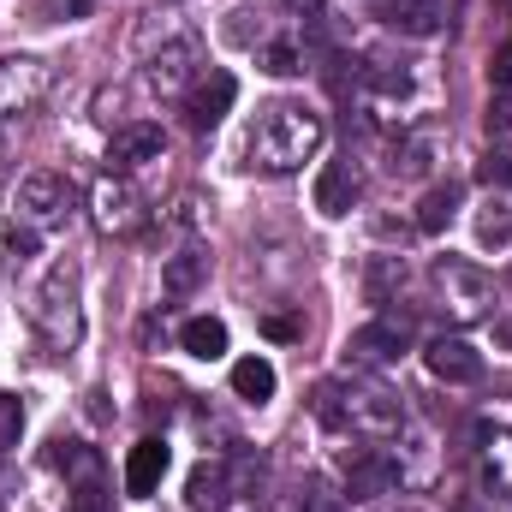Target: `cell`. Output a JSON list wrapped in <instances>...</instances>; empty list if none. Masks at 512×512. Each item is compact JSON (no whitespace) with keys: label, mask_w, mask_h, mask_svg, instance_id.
Wrapping results in <instances>:
<instances>
[{"label":"cell","mask_w":512,"mask_h":512,"mask_svg":"<svg viewBox=\"0 0 512 512\" xmlns=\"http://www.w3.org/2000/svg\"><path fill=\"white\" fill-rule=\"evenodd\" d=\"M477 245H512V197H489L477 209Z\"/></svg>","instance_id":"cell-23"},{"label":"cell","mask_w":512,"mask_h":512,"mask_svg":"<svg viewBox=\"0 0 512 512\" xmlns=\"http://www.w3.org/2000/svg\"><path fill=\"white\" fill-rule=\"evenodd\" d=\"M399 399L387 393V387H352L346 393V429H370V435H387V429H399Z\"/></svg>","instance_id":"cell-13"},{"label":"cell","mask_w":512,"mask_h":512,"mask_svg":"<svg viewBox=\"0 0 512 512\" xmlns=\"http://www.w3.org/2000/svg\"><path fill=\"white\" fill-rule=\"evenodd\" d=\"M483 477L495 495H512V429H483Z\"/></svg>","instance_id":"cell-18"},{"label":"cell","mask_w":512,"mask_h":512,"mask_svg":"<svg viewBox=\"0 0 512 512\" xmlns=\"http://www.w3.org/2000/svg\"><path fill=\"white\" fill-rule=\"evenodd\" d=\"M501 340H512V322H507V328H501Z\"/></svg>","instance_id":"cell-38"},{"label":"cell","mask_w":512,"mask_h":512,"mask_svg":"<svg viewBox=\"0 0 512 512\" xmlns=\"http://www.w3.org/2000/svg\"><path fill=\"white\" fill-rule=\"evenodd\" d=\"M364 78H370V90H382V96H411V72H405V66H370Z\"/></svg>","instance_id":"cell-31"},{"label":"cell","mask_w":512,"mask_h":512,"mask_svg":"<svg viewBox=\"0 0 512 512\" xmlns=\"http://www.w3.org/2000/svg\"><path fill=\"white\" fill-rule=\"evenodd\" d=\"M358 197H364V179H358L352 161H328V167L316 173V209H322L328 221H346V215L358 209Z\"/></svg>","instance_id":"cell-12"},{"label":"cell","mask_w":512,"mask_h":512,"mask_svg":"<svg viewBox=\"0 0 512 512\" xmlns=\"http://www.w3.org/2000/svg\"><path fill=\"white\" fill-rule=\"evenodd\" d=\"M48 465H60V471H72L78 483H96L102 477V459L84 447V441H54V453H48Z\"/></svg>","instance_id":"cell-24"},{"label":"cell","mask_w":512,"mask_h":512,"mask_svg":"<svg viewBox=\"0 0 512 512\" xmlns=\"http://www.w3.org/2000/svg\"><path fill=\"white\" fill-rule=\"evenodd\" d=\"M143 78H149V90H161V96H185V90L197 84V42H191V36H185V42H167L161 54H149Z\"/></svg>","instance_id":"cell-10"},{"label":"cell","mask_w":512,"mask_h":512,"mask_svg":"<svg viewBox=\"0 0 512 512\" xmlns=\"http://www.w3.org/2000/svg\"><path fill=\"white\" fill-rule=\"evenodd\" d=\"M483 120H489V131H501V137H507V131H512V90H501V96L489 102V114H483Z\"/></svg>","instance_id":"cell-34"},{"label":"cell","mask_w":512,"mask_h":512,"mask_svg":"<svg viewBox=\"0 0 512 512\" xmlns=\"http://www.w3.org/2000/svg\"><path fill=\"white\" fill-rule=\"evenodd\" d=\"M18 435H24V399L18 393H0V453L18 447Z\"/></svg>","instance_id":"cell-30"},{"label":"cell","mask_w":512,"mask_h":512,"mask_svg":"<svg viewBox=\"0 0 512 512\" xmlns=\"http://www.w3.org/2000/svg\"><path fill=\"white\" fill-rule=\"evenodd\" d=\"M36 245H42V233H36L30 221H24V227H18V221H6V227H0V256H6V262L36 256Z\"/></svg>","instance_id":"cell-29"},{"label":"cell","mask_w":512,"mask_h":512,"mask_svg":"<svg viewBox=\"0 0 512 512\" xmlns=\"http://www.w3.org/2000/svg\"><path fill=\"white\" fill-rule=\"evenodd\" d=\"M399 483V459L387 453V447H358L352 459H346V489L358 495V501H376Z\"/></svg>","instance_id":"cell-11"},{"label":"cell","mask_w":512,"mask_h":512,"mask_svg":"<svg viewBox=\"0 0 512 512\" xmlns=\"http://www.w3.org/2000/svg\"><path fill=\"white\" fill-rule=\"evenodd\" d=\"M292 12H310V18H322V0H286Z\"/></svg>","instance_id":"cell-37"},{"label":"cell","mask_w":512,"mask_h":512,"mask_svg":"<svg viewBox=\"0 0 512 512\" xmlns=\"http://www.w3.org/2000/svg\"><path fill=\"white\" fill-rule=\"evenodd\" d=\"M322 137H328V126H322L316 108H304V102H268V108H256L245 155H251L256 173L286 179V173H298V167L322 149Z\"/></svg>","instance_id":"cell-1"},{"label":"cell","mask_w":512,"mask_h":512,"mask_svg":"<svg viewBox=\"0 0 512 512\" xmlns=\"http://www.w3.org/2000/svg\"><path fill=\"white\" fill-rule=\"evenodd\" d=\"M429 280H435V292H441V310H447L453 322H483V316H489V304H495V280H489L477 262L441 256V262L429 268Z\"/></svg>","instance_id":"cell-2"},{"label":"cell","mask_w":512,"mask_h":512,"mask_svg":"<svg viewBox=\"0 0 512 512\" xmlns=\"http://www.w3.org/2000/svg\"><path fill=\"white\" fill-rule=\"evenodd\" d=\"M179 346H185L191 358L215 364V358L227 352V322H221V316H191V322L179 328Z\"/></svg>","instance_id":"cell-19"},{"label":"cell","mask_w":512,"mask_h":512,"mask_svg":"<svg viewBox=\"0 0 512 512\" xmlns=\"http://www.w3.org/2000/svg\"><path fill=\"white\" fill-rule=\"evenodd\" d=\"M36 328H42V340H48V346H72V340L84 334V310H78V268H72V262H60V268L42 280V292H36Z\"/></svg>","instance_id":"cell-5"},{"label":"cell","mask_w":512,"mask_h":512,"mask_svg":"<svg viewBox=\"0 0 512 512\" xmlns=\"http://www.w3.org/2000/svg\"><path fill=\"white\" fill-rule=\"evenodd\" d=\"M262 334H268V340H298L304 322H298V316H262Z\"/></svg>","instance_id":"cell-35"},{"label":"cell","mask_w":512,"mask_h":512,"mask_svg":"<svg viewBox=\"0 0 512 512\" xmlns=\"http://www.w3.org/2000/svg\"><path fill=\"white\" fill-rule=\"evenodd\" d=\"M477 179H483L489 191H512V143H495V149L477 161Z\"/></svg>","instance_id":"cell-28"},{"label":"cell","mask_w":512,"mask_h":512,"mask_svg":"<svg viewBox=\"0 0 512 512\" xmlns=\"http://www.w3.org/2000/svg\"><path fill=\"white\" fill-rule=\"evenodd\" d=\"M387 24L405 36H435L441 30V6L435 0H387Z\"/></svg>","instance_id":"cell-21"},{"label":"cell","mask_w":512,"mask_h":512,"mask_svg":"<svg viewBox=\"0 0 512 512\" xmlns=\"http://www.w3.org/2000/svg\"><path fill=\"white\" fill-rule=\"evenodd\" d=\"M298 512H340V495H334L328 483H316V477H310V483L298 489Z\"/></svg>","instance_id":"cell-32"},{"label":"cell","mask_w":512,"mask_h":512,"mask_svg":"<svg viewBox=\"0 0 512 512\" xmlns=\"http://www.w3.org/2000/svg\"><path fill=\"white\" fill-rule=\"evenodd\" d=\"M310 411H316V423H322V429H346V387L322 382L316 393H310Z\"/></svg>","instance_id":"cell-26"},{"label":"cell","mask_w":512,"mask_h":512,"mask_svg":"<svg viewBox=\"0 0 512 512\" xmlns=\"http://www.w3.org/2000/svg\"><path fill=\"white\" fill-rule=\"evenodd\" d=\"M459 185L453 179H441V185H429L423 191V203H417V233H447L453 227V215H459Z\"/></svg>","instance_id":"cell-15"},{"label":"cell","mask_w":512,"mask_h":512,"mask_svg":"<svg viewBox=\"0 0 512 512\" xmlns=\"http://www.w3.org/2000/svg\"><path fill=\"white\" fill-rule=\"evenodd\" d=\"M167 459H173V453H167V441H155V435H149V441H137V447H131V459H126V489H131V495H155V489H161V477H167Z\"/></svg>","instance_id":"cell-14"},{"label":"cell","mask_w":512,"mask_h":512,"mask_svg":"<svg viewBox=\"0 0 512 512\" xmlns=\"http://www.w3.org/2000/svg\"><path fill=\"white\" fill-rule=\"evenodd\" d=\"M352 364H370V370H382L393 358H405L411 352V322L405 316H376V322H364L358 334H352Z\"/></svg>","instance_id":"cell-7"},{"label":"cell","mask_w":512,"mask_h":512,"mask_svg":"<svg viewBox=\"0 0 512 512\" xmlns=\"http://www.w3.org/2000/svg\"><path fill=\"white\" fill-rule=\"evenodd\" d=\"M256 60H262V72H274V78H298V72H304V48H298V42H268Z\"/></svg>","instance_id":"cell-27"},{"label":"cell","mask_w":512,"mask_h":512,"mask_svg":"<svg viewBox=\"0 0 512 512\" xmlns=\"http://www.w3.org/2000/svg\"><path fill=\"white\" fill-rule=\"evenodd\" d=\"M155 155H161V126L137 120V126H120V131H114V161H120V167L155 161Z\"/></svg>","instance_id":"cell-20"},{"label":"cell","mask_w":512,"mask_h":512,"mask_svg":"<svg viewBox=\"0 0 512 512\" xmlns=\"http://www.w3.org/2000/svg\"><path fill=\"white\" fill-rule=\"evenodd\" d=\"M203 280H209V251H197V245L161 262V286H167L173 298H185V292H197Z\"/></svg>","instance_id":"cell-17"},{"label":"cell","mask_w":512,"mask_h":512,"mask_svg":"<svg viewBox=\"0 0 512 512\" xmlns=\"http://www.w3.org/2000/svg\"><path fill=\"white\" fill-rule=\"evenodd\" d=\"M72 512H108V489H102V477H96V483H78Z\"/></svg>","instance_id":"cell-33"},{"label":"cell","mask_w":512,"mask_h":512,"mask_svg":"<svg viewBox=\"0 0 512 512\" xmlns=\"http://www.w3.org/2000/svg\"><path fill=\"white\" fill-rule=\"evenodd\" d=\"M382 6H387V0H382Z\"/></svg>","instance_id":"cell-39"},{"label":"cell","mask_w":512,"mask_h":512,"mask_svg":"<svg viewBox=\"0 0 512 512\" xmlns=\"http://www.w3.org/2000/svg\"><path fill=\"white\" fill-rule=\"evenodd\" d=\"M90 215H96V227L108 239H137L149 227V197L137 191V179H126V173H102L96 191H90Z\"/></svg>","instance_id":"cell-4"},{"label":"cell","mask_w":512,"mask_h":512,"mask_svg":"<svg viewBox=\"0 0 512 512\" xmlns=\"http://www.w3.org/2000/svg\"><path fill=\"white\" fill-rule=\"evenodd\" d=\"M54 90V66L36 54H6L0 60V131L30 120L42 108V96Z\"/></svg>","instance_id":"cell-3"},{"label":"cell","mask_w":512,"mask_h":512,"mask_svg":"<svg viewBox=\"0 0 512 512\" xmlns=\"http://www.w3.org/2000/svg\"><path fill=\"white\" fill-rule=\"evenodd\" d=\"M489 78H495V90H512V42H501V48H495Z\"/></svg>","instance_id":"cell-36"},{"label":"cell","mask_w":512,"mask_h":512,"mask_svg":"<svg viewBox=\"0 0 512 512\" xmlns=\"http://www.w3.org/2000/svg\"><path fill=\"white\" fill-rule=\"evenodd\" d=\"M227 471H233V465H221V459L209 465V459H203V465L191 471V483H185V501L197 512H221L227 507Z\"/></svg>","instance_id":"cell-16"},{"label":"cell","mask_w":512,"mask_h":512,"mask_svg":"<svg viewBox=\"0 0 512 512\" xmlns=\"http://www.w3.org/2000/svg\"><path fill=\"white\" fill-rule=\"evenodd\" d=\"M233 102H239V78L233 72H197V84L185 90V120L191 131H215L227 114H233Z\"/></svg>","instance_id":"cell-6"},{"label":"cell","mask_w":512,"mask_h":512,"mask_svg":"<svg viewBox=\"0 0 512 512\" xmlns=\"http://www.w3.org/2000/svg\"><path fill=\"white\" fill-rule=\"evenodd\" d=\"M399 280H405V262H399V256H370V268H364V298H370V304H387Z\"/></svg>","instance_id":"cell-25"},{"label":"cell","mask_w":512,"mask_h":512,"mask_svg":"<svg viewBox=\"0 0 512 512\" xmlns=\"http://www.w3.org/2000/svg\"><path fill=\"white\" fill-rule=\"evenodd\" d=\"M233 393H239L245 405H268V399H274V364H268V358H239V364H233Z\"/></svg>","instance_id":"cell-22"},{"label":"cell","mask_w":512,"mask_h":512,"mask_svg":"<svg viewBox=\"0 0 512 512\" xmlns=\"http://www.w3.org/2000/svg\"><path fill=\"white\" fill-rule=\"evenodd\" d=\"M423 364H429L435 382H447V387L483 382V352H477L465 334H441V340H429V346H423Z\"/></svg>","instance_id":"cell-8"},{"label":"cell","mask_w":512,"mask_h":512,"mask_svg":"<svg viewBox=\"0 0 512 512\" xmlns=\"http://www.w3.org/2000/svg\"><path fill=\"white\" fill-rule=\"evenodd\" d=\"M66 209H72V185H66L60 173H30V179L18 185V215H24L36 233H42V227H60Z\"/></svg>","instance_id":"cell-9"}]
</instances>
